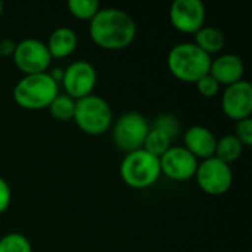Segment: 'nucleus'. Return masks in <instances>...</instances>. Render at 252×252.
I'll use <instances>...</instances> for the list:
<instances>
[{"label": "nucleus", "mask_w": 252, "mask_h": 252, "mask_svg": "<svg viewBox=\"0 0 252 252\" xmlns=\"http://www.w3.org/2000/svg\"><path fill=\"white\" fill-rule=\"evenodd\" d=\"M134 18L120 7H100L90 19L89 34L93 43L105 50H123L136 38Z\"/></svg>", "instance_id": "1"}, {"label": "nucleus", "mask_w": 252, "mask_h": 252, "mask_svg": "<svg viewBox=\"0 0 252 252\" xmlns=\"http://www.w3.org/2000/svg\"><path fill=\"white\" fill-rule=\"evenodd\" d=\"M211 56L201 50L193 41L173 46L167 55L168 71L183 83H196L210 72Z\"/></svg>", "instance_id": "2"}, {"label": "nucleus", "mask_w": 252, "mask_h": 252, "mask_svg": "<svg viewBox=\"0 0 252 252\" xmlns=\"http://www.w3.org/2000/svg\"><path fill=\"white\" fill-rule=\"evenodd\" d=\"M59 94V83L47 72L24 75L13 87V100L24 109H46Z\"/></svg>", "instance_id": "3"}, {"label": "nucleus", "mask_w": 252, "mask_h": 252, "mask_svg": "<svg viewBox=\"0 0 252 252\" xmlns=\"http://www.w3.org/2000/svg\"><path fill=\"white\" fill-rule=\"evenodd\" d=\"M72 120L83 133L90 136H100L111 130L114 114L106 99L92 93L75 100V112Z\"/></svg>", "instance_id": "4"}, {"label": "nucleus", "mask_w": 252, "mask_h": 252, "mask_svg": "<svg viewBox=\"0 0 252 252\" xmlns=\"http://www.w3.org/2000/svg\"><path fill=\"white\" fill-rule=\"evenodd\" d=\"M121 180L133 189H146L161 177L159 158L145 149H137L124 155L120 164Z\"/></svg>", "instance_id": "5"}, {"label": "nucleus", "mask_w": 252, "mask_h": 252, "mask_svg": "<svg viewBox=\"0 0 252 252\" xmlns=\"http://www.w3.org/2000/svg\"><path fill=\"white\" fill-rule=\"evenodd\" d=\"M149 128L148 120L140 112H126L112 123V142L126 154L142 149Z\"/></svg>", "instance_id": "6"}, {"label": "nucleus", "mask_w": 252, "mask_h": 252, "mask_svg": "<svg viewBox=\"0 0 252 252\" xmlns=\"http://www.w3.org/2000/svg\"><path fill=\"white\" fill-rule=\"evenodd\" d=\"M195 179L202 192L211 196H220L230 190L233 185V171L229 164L211 157L198 164Z\"/></svg>", "instance_id": "7"}, {"label": "nucleus", "mask_w": 252, "mask_h": 252, "mask_svg": "<svg viewBox=\"0 0 252 252\" xmlns=\"http://www.w3.org/2000/svg\"><path fill=\"white\" fill-rule=\"evenodd\" d=\"M12 59L16 68L24 75L47 72L52 62V56L47 50L46 43L32 37L24 38L16 43Z\"/></svg>", "instance_id": "8"}, {"label": "nucleus", "mask_w": 252, "mask_h": 252, "mask_svg": "<svg viewBox=\"0 0 252 252\" xmlns=\"http://www.w3.org/2000/svg\"><path fill=\"white\" fill-rule=\"evenodd\" d=\"M65 94L78 100L93 93L97 83V71L89 61L78 59L71 62L65 69L61 80Z\"/></svg>", "instance_id": "9"}, {"label": "nucleus", "mask_w": 252, "mask_h": 252, "mask_svg": "<svg viewBox=\"0 0 252 252\" xmlns=\"http://www.w3.org/2000/svg\"><path fill=\"white\" fill-rule=\"evenodd\" d=\"M199 161L185 146H170L159 157L161 174L174 182H186L195 177Z\"/></svg>", "instance_id": "10"}, {"label": "nucleus", "mask_w": 252, "mask_h": 252, "mask_svg": "<svg viewBox=\"0 0 252 252\" xmlns=\"http://www.w3.org/2000/svg\"><path fill=\"white\" fill-rule=\"evenodd\" d=\"M168 16L176 30L195 34L205 25L207 9L201 0H174L170 6Z\"/></svg>", "instance_id": "11"}, {"label": "nucleus", "mask_w": 252, "mask_h": 252, "mask_svg": "<svg viewBox=\"0 0 252 252\" xmlns=\"http://www.w3.org/2000/svg\"><path fill=\"white\" fill-rule=\"evenodd\" d=\"M221 109L233 121L251 118L252 86L248 80H241L227 86L221 94Z\"/></svg>", "instance_id": "12"}, {"label": "nucleus", "mask_w": 252, "mask_h": 252, "mask_svg": "<svg viewBox=\"0 0 252 252\" xmlns=\"http://www.w3.org/2000/svg\"><path fill=\"white\" fill-rule=\"evenodd\" d=\"M185 148L196 158V159H207L214 157L217 137L216 134L205 126L196 124L190 126L183 133Z\"/></svg>", "instance_id": "13"}, {"label": "nucleus", "mask_w": 252, "mask_h": 252, "mask_svg": "<svg viewBox=\"0 0 252 252\" xmlns=\"http://www.w3.org/2000/svg\"><path fill=\"white\" fill-rule=\"evenodd\" d=\"M210 74L217 80L220 86H230L244 80L245 63L241 56L235 53H223L216 59H211Z\"/></svg>", "instance_id": "14"}, {"label": "nucleus", "mask_w": 252, "mask_h": 252, "mask_svg": "<svg viewBox=\"0 0 252 252\" xmlns=\"http://www.w3.org/2000/svg\"><path fill=\"white\" fill-rule=\"evenodd\" d=\"M78 44L77 32L71 27H58L55 28L47 41V50L52 58H66L74 53Z\"/></svg>", "instance_id": "15"}, {"label": "nucleus", "mask_w": 252, "mask_h": 252, "mask_svg": "<svg viewBox=\"0 0 252 252\" xmlns=\"http://www.w3.org/2000/svg\"><path fill=\"white\" fill-rule=\"evenodd\" d=\"M193 43L204 50L207 55H213V53H219L223 50L224 44H226V37L224 32L213 25H204L201 27L195 34H193Z\"/></svg>", "instance_id": "16"}, {"label": "nucleus", "mask_w": 252, "mask_h": 252, "mask_svg": "<svg viewBox=\"0 0 252 252\" xmlns=\"http://www.w3.org/2000/svg\"><path fill=\"white\" fill-rule=\"evenodd\" d=\"M244 148L245 146L239 142V139L235 134H226L217 139L214 157L230 165L232 162L241 158V155L244 154Z\"/></svg>", "instance_id": "17"}, {"label": "nucleus", "mask_w": 252, "mask_h": 252, "mask_svg": "<svg viewBox=\"0 0 252 252\" xmlns=\"http://www.w3.org/2000/svg\"><path fill=\"white\" fill-rule=\"evenodd\" d=\"M49 112L50 115L58 120V121H69L74 118V112H75V99H72L71 96L65 94V93H59L52 103L49 105Z\"/></svg>", "instance_id": "18"}, {"label": "nucleus", "mask_w": 252, "mask_h": 252, "mask_svg": "<svg viewBox=\"0 0 252 252\" xmlns=\"http://www.w3.org/2000/svg\"><path fill=\"white\" fill-rule=\"evenodd\" d=\"M171 139L164 134L162 131L157 130V128H149L148 134H146V139L143 142V146L142 149H145L146 152H149L151 155L159 158L170 146H171Z\"/></svg>", "instance_id": "19"}, {"label": "nucleus", "mask_w": 252, "mask_h": 252, "mask_svg": "<svg viewBox=\"0 0 252 252\" xmlns=\"http://www.w3.org/2000/svg\"><path fill=\"white\" fill-rule=\"evenodd\" d=\"M66 6L72 16L83 21H90L100 9V3L97 0H69Z\"/></svg>", "instance_id": "20"}, {"label": "nucleus", "mask_w": 252, "mask_h": 252, "mask_svg": "<svg viewBox=\"0 0 252 252\" xmlns=\"http://www.w3.org/2000/svg\"><path fill=\"white\" fill-rule=\"evenodd\" d=\"M0 252H32V245L22 233H7L0 238Z\"/></svg>", "instance_id": "21"}, {"label": "nucleus", "mask_w": 252, "mask_h": 252, "mask_svg": "<svg viewBox=\"0 0 252 252\" xmlns=\"http://www.w3.org/2000/svg\"><path fill=\"white\" fill-rule=\"evenodd\" d=\"M152 128H157L159 131H162L164 134H167L171 140L174 137H177L182 131V124L179 121V118L173 114H162L159 117L155 118Z\"/></svg>", "instance_id": "22"}, {"label": "nucleus", "mask_w": 252, "mask_h": 252, "mask_svg": "<svg viewBox=\"0 0 252 252\" xmlns=\"http://www.w3.org/2000/svg\"><path fill=\"white\" fill-rule=\"evenodd\" d=\"M195 84H196L199 94H202L204 97H214L220 92V84L210 72L207 75L201 77Z\"/></svg>", "instance_id": "23"}, {"label": "nucleus", "mask_w": 252, "mask_h": 252, "mask_svg": "<svg viewBox=\"0 0 252 252\" xmlns=\"http://www.w3.org/2000/svg\"><path fill=\"white\" fill-rule=\"evenodd\" d=\"M235 136L239 139V142H241L244 146H251L252 145V120L251 118H245V120L236 121Z\"/></svg>", "instance_id": "24"}, {"label": "nucleus", "mask_w": 252, "mask_h": 252, "mask_svg": "<svg viewBox=\"0 0 252 252\" xmlns=\"http://www.w3.org/2000/svg\"><path fill=\"white\" fill-rule=\"evenodd\" d=\"M12 201V190L9 183L0 176V216L3 213H6V210L9 208Z\"/></svg>", "instance_id": "25"}, {"label": "nucleus", "mask_w": 252, "mask_h": 252, "mask_svg": "<svg viewBox=\"0 0 252 252\" xmlns=\"http://www.w3.org/2000/svg\"><path fill=\"white\" fill-rule=\"evenodd\" d=\"M16 43L10 38H3L0 40V56H12L15 52Z\"/></svg>", "instance_id": "26"}, {"label": "nucleus", "mask_w": 252, "mask_h": 252, "mask_svg": "<svg viewBox=\"0 0 252 252\" xmlns=\"http://www.w3.org/2000/svg\"><path fill=\"white\" fill-rule=\"evenodd\" d=\"M3 9H4V3L0 0V15H1V12H3Z\"/></svg>", "instance_id": "27"}, {"label": "nucleus", "mask_w": 252, "mask_h": 252, "mask_svg": "<svg viewBox=\"0 0 252 252\" xmlns=\"http://www.w3.org/2000/svg\"><path fill=\"white\" fill-rule=\"evenodd\" d=\"M0 58H1V56H0Z\"/></svg>", "instance_id": "28"}]
</instances>
